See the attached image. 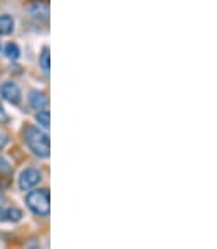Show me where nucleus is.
Segmentation results:
<instances>
[{
	"label": "nucleus",
	"mask_w": 217,
	"mask_h": 249,
	"mask_svg": "<svg viewBox=\"0 0 217 249\" xmlns=\"http://www.w3.org/2000/svg\"><path fill=\"white\" fill-rule=\"evenodd\" d=\"M24 142L29 146L32 153L39 159H47L51 153V143H49V135L46 131H42L37 126L27 124L24 128Z\"/></svg>",
	"instance_id": "f257e3e1"
},
{
	"label": "nucleus",
	"mask_w": 217,
	"mask_h": 249,
	"mask_svg": "<svg viewBox=\"0 0 217 249\" xmlns=\"http://www.w3.org/2000/svg\"><path fill=\"white\" fill-rule=\"evenodd\" d=\"M25 204L27 207L34 212L36 215H42L47 217L49 215V209H51V196L47 189H37V190H31L25 197Z\"/></svg>",
	"instance_id": "f03ea898"
},
{
	"label": "nucleus",
	"mask_w": 217,
	"mask_h": 249,
	"mask_svg": "<svg viewBox=\"0 0 217 249\" xmlns=\"http://www.w3.org/2000/svg\"><path fill=\"white\" fill-rule=\"evenodd\" d=\"M42 180V174L39 168L36 167H27L20 172L19 175V187L22 190H32L34 187L39 185V182Z\"/></svg>",
	"instance_id": "7ed1b4c3"
},
{
	"label": "nucleus",
	"mask_w": 217,
	"mask_h": 249,
	"mask_svg": "<svg viewBox=\"0 0 217 249\" xmlns=\"http://www.w3.org/2000/svg\"><path fill=\"white\" fill-rule=\"evenodd\" d=\"M0 96L5 101H9L10 105H19L22 101V91L17 83L5 81L0 86Z\"/></svg>",
	"instance_id": "20e7f679"
},
{
	"label": "nucleus",
	"mask_w": 217,
	"mask_h": 249,
	"mask_svg": "<svg viewBox=\"0 0 217 249\" xmlns=\"http://www.w3.org/2000/svg\"><path fill=\"white\" fill-rule=\"evenodd\" d=\"M29 105L34 109H37V113L44 111V109H47V106H49V98H47V94L44 93V91L32 89L31 93H29Z\"/></svg>",
	"instance_id": "39448f33"
},
{
	"label": "nucleus",
	"mask_w": 217,
	"mask_h": 249,
	"mask_svg": "<svg viewBox=\"0 0 217 249\" xmlns=\"http://www.w3.org/2000/svg\"><path fill=\"white\" fill-rule=\"evenodd\" d=\"M24 217L20 209L17 207H2L0 206V221L5 222H19Z\"/></svg>",
	"instance_id": "423d86ee"
},
{
	"label": "nucleus",
	"mask_w": 217,
	"mask_h": 249,
	"mask_svg": "<svg viewBox=\"0 0 217 249\" xmlns=\"http://www.w3.org/2000/svg\"><path fill=\"white\" fill-rule=\"evenodd\" d=\"M16 20L9 14H0V36H9L14 32Z\"/></svg>",
	"instance_id": "0eeeda50"
},
{
	"label": "nucleus",
	"mask_w": 217,
	"mask_h": 249,
	"mask_svg": "<svg viewBox=\"0 0 217 249\" xmlns=\"http://www.w3.org/2000/svg\"><path fill=\"white\" fill-rule=\"evenodd\" d=\"M2 51L5 53V56L9 57V59H12V61H17L20 57V47L17 46L16 42L5 44V46L2 47Z\"/></svg>",
	"instance_id": "6e6552de"
},
{
	"label": "nucleus",
	"mask_w": 217,
	"mask_h": 249,
	"mask_svg": "<svg viewBox=\"0 0 217 249\" xmlns=\"http://www.w3.org/2000/svg\"><path fill=\"white\" fill-rule=\"evenodd\" d=\"M39 66L42 68L44 72L49 71L51 68V56H49V47L44 46L42 49H40V54H39Z\"/></svg>",
	"instance_id": "1a4fd4ad"
},
{
	"label": "nucleus",
	"mask_w": 217,
	"mask_h": 249,
	"mask_svg": "<svg viewBox=\"0 0 217 249\" xmlns=\"http://www.w3.org/2000/svg\"><path fill=\"white\" fill-rule=\"evenodd\" d=\"M36 120H37L39 126H42L44 130H49V123H51L49 109H44V111H39L37 115H36Z\"/></svg>",
	"instance_id": "9d476101"
},
{
	"label": "nucleus",
	"mask_w": 217,
	"mask_h": 249,
	"mask_svg": "<svg viewBox=\"0 0 217 249\" xmlns=\"http://www.w3.org/2000/svg\"><path fill=\"white\" fill-rule=\"evenodd\" d=\"M12 170V165L9 163V160L0 157V172H10Z\"/></svg>",
	"instance_id": "9b49d317"
},
{
	"label": "nucleus",
	"mask_w": 217,
	"mask_h": 249,
	"mask_svg": "<svg viewBox=\"0 0 217 249\" xmlns=\"http://www.w3.org/2000/svg\"><path fill=\"white\" fill-rule=\"evenodd\" d=\"M3 202H5V194H3V190L0 189V206H2Z\"/></svg>",
	"instance_id": "f8f14e48"
},
{
	"label": "nucleus",
	"mask_w": 217,
	"mask_h": 249,
	"mask_svg": "<svg viewBox=\"0 0 217 249\" xmlns=\"http://www.w3.org/2000/svg\"><path fill=\"white\" fill-rule=\"evenodd\" d=\"M0 53H2V42H0Z\"/></svg>",
	"instance_id": "ddd939ff"
}]
</instances>
